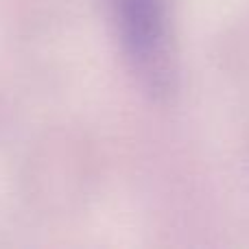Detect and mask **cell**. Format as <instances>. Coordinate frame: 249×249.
<instances>
[{
	"mask_svg": "<svg viewBox=\"0 0 249 249\" xmlns=\"http://www.w3.org/2000/svg\"><path fill=\"white\" fill-rule=\"evenodd\" d=\"M123 44L136 70L160 90L168 79V35L162 0H112Z\"/></svg>",
	"mask_w": 249,
	"mask_h": 249,
	"instance_id": "cell-1",
	"label": "cell"
}]
</instances>
